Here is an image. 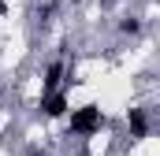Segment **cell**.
Listing matches in <instances>:
<instances>
[{
  "instance_id": "obj_1",
  "label": "cell",
  "mask_w": 160,
  "mask_h": 156,
  "mask_svg": "<svg viewBox=\"0 0 160 156\" xmlns=\"http://www.w3.org/2000/svg\"><path fill=\"white\" fill-rule=\"evenodd\" d=\"M101 126H104L101 104H82L67 115V134H75V138H93V134H101Z\"/></svg>"
},
{
  "instance_id": "obj_2",
  "label": "cell",
  "mask_w": 160,
  "mask_h": 156,
  "mask_svg": "<svg viewBox=\"0 0 160 156\" xmlns=\"http://www.w3.org/2000/svg\"><path fill=\"white\" fill-rule=\"evenodd\" d=\"M67 112H71V97H67V89L41 93V115H45V119H63Z\"/></svg>"
},
{
  "instance_id": "obj_3",
  "label": "cell",
  "mask_w": 160,
  "mask_h": 156,
  "mask_svg": "<svg viewBox=\"0 0 160 156\" xmlns=\"http://www.w3.org/2000/svg\"><path fill=\"white\" fill-rule=\"evenodd\" d=\"M127 123H130V138H134V141L149 138V130H153V123H149V108H130V112H127Z\"/></svg>"
},
{
  "instance_id": "obj_4",
  "label": "cell",
  "mask_w": 160,
  "mask_h": 156,
  "mask_svg": "<svg viewBox=\"0 0 160 156\" xmlns=\"http://www.w3.org/2000/svg\"><path fill=\"white\" fill-rule=\"evenodd\" d=\"M119 34L123 37H138V34H142V19H138V15H123L119 19Z\"/></svg>"
},
{
  "instance_id": "obj_5",
  "label": "cell",
  "mask_w": 160,
  "mask_h": 156,
  "mask_svg": "<svg viewBox=\"0 0 160 156\" xmlns=\"http://www.w3.org/2000/svg\"><path fill=\"white\" fill-rule=\"evenodd\" d=\"M34 15H38V22H41V26H45V22H52V15H56V4H52V0H45V4H38V7H34Z\"/></svg>"
},
{
  "instance_id": "obj_6",
  "label": "cell",
  "mask_w": 160,
  "mask_h": 156,
  "mask_svg": "<svg viewBox=\"0 0 160 156\" xmlns=\"http://www.w3.org/2000/svg\"><path fill=\"white\" fill-rule=\"evenodd\" d=\"M108 4H112V0H101V7H108Z\"/></svg>"
},
{
  "instance_id": "obj_7",
  "label": "cell",
  "mask_w": 160,
  "mask_h": 156,
  "mask_svg": "<svg viewBox=\"0 0 160 156\" xmlns=\"http://www.w3.org/2000/svg\"><path fill=\"white\" fill-rule=\"evenodd\" d=\"M75 4H78V0H75Z\"/></svg>"
}]
</instances>
